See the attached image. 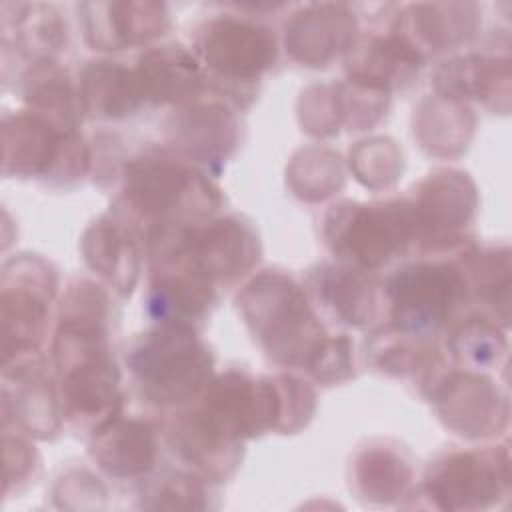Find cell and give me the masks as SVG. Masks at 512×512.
Masks as SVG:
<instances>
[{
    "label": "cell",
    "mask_w": 512,
    "mask_h": 512,
    "mask_svg": "<svg viewBox=\"0 0 512 512\" xmlns=\"http://www.w3.org/2000/svg\"><path fill=\"white\" fill-rule=\"evenodd\" d=\"M122 194L110 214L140 240L170 226L200 224L222 206L220 190L176 154H144L124 166Z\"/></svg>",
    "instance_id": "1"
},
{
    "label": "cell",
    "mask_w": 512,
    "mask_h": 512,
    "mask_svg": "<svg viewBox=\"0 0 512 512\" xmlns=\"http://www.w3.org/2000/svg\"><path fill=\"white\" fill-rule=\"evenodd\" d=\"M236 304L256 342L280 366L306 370L328 338L304 286L284 272L254 276Z\"/></svg>",
    "instance_id": "2"
},
{
    "label": "cell",
    "mask_w": 512,
    "mask_h": 512,
    "mask_svg": "<svg viewBox=\"0 0 512 512\" xmlns=\"http://www.w3.org/2000/svg\"><path fill=\"white\" fill-rule=\"evenodd\" d=\"M126 364L140 394L160 408H176L200 398L214 376L208 344L188 326H160L138 334Z\"/></svg>",
    "instance_id": "3"
},
{
    "label": "cell",
    "mask_w": 512,
    "mask_h": 512,
    "mask_svg": "<svg viewBox=\"0 0 512 512\" xmlns=\"http://www.w3.org/2000/svg\"><path fill=\"white\" fill-rule=\"evenodd\" d=\"M324 240L342 264L374 274L418 246L420 228L410 200H344L326 212Z\"/></svg>",
    "instance_id": "4"
},
{
    "label": "cell",
    "mask_w": 512,
    "mask_h": 512,
    "mask_svg": "<svg viewBox=\"0 0 512 512\" xmlns=\"http://www.w3.org/2000/svg\"><path fill=\"white\" fill-rule=\"evenodd\" d=\"M390 324L432 338L470 302L462 252L456 260H422L398 268L382 284Z\"/></svg>",
    "instance_id": "5"
},
{
    "label": "cell",
    "mask_w": 512,
    "mask_h": 512,
    "mask_svg": "<svg viewBox=\"0 0 512 512\" xmlns=\"http://www.w3.org/2000/svg\"><path fill=\"white\" fill-rule=\"evenodd\" d=\"M4 174L46 178L66 184L82 178L90 168V148L80 132H66L50 120L24 110L4 118Z\"/></svg>",
    "instance_id": "6"
},
{
    "label": "cell",
    "mask_w": 512,
    "mask_h": 512,
    "mask_svg": "<svg viewBox=\"0 0 512 512\" xmlns=\"http://www.w3.org/2000/svg\"><path fill=\"white\" fill-rule=\"evenodd\" d=\"M510 490L506 446L450 450L436 456L420 484L422 496L438 510H484Z\"/></svg>",
    "instance_id": "7"
},
{
    "label": "cell",
    "mask_w": 512,
    "mask_h": 512,
    "mask_svg": "<svg viewBox=\"0 0 512 512\" xmlns=\"http://www.w3.org/2000/svg\"><path fill=\"white\" fill-rule=\"evenodd\" d=\"M2 362L38 354L44 342L58 278L36 254L10 258L2 268Z\"/></svg>",
    "instance_id": "8"
},
{
    "label": "cell",
    "mask_w": 512,
    "mask_h": 512,
    "mask_svg": "<svg viewBox=\"0 0 512 512\" xmlns=\"http://www.w3.org/2000/svg\"><path fill=\"white\" fill-rule=\"evenodd\" d=\"M192 52L216 80L248 86L274 66L278 44L268 26L236 14H218L196 28Z\"/></svg>",
    "instance_id": "9"
},
{
    "label": "cell",
    "mask_w": 512,
    "mask_h": 512,
    "mask_svg": "<svg viewBox=\"0 0 512 512\" xmlns=\"http://www.w3.org/2000/svg\"><path fill=\"white\" fill-rule=\"evenodd\" d=\"M196 408L220 434L234 442L278 430L280 424L276 378L252 376L238 368L212 376Z\"/></svg>",
    "instance_id": "10"
},
{
    "label": "cell",
    "mask_w": 512,
    "mask_h": 512,
    "mask_svg": "<svg viewBox=\"0 0 512 512\" xmlns=\"http://www.w3.org/2000/svg\"><path fill=\"white\" fill-rule=\"evenodd\" d=\"M410 202L424 252L458 254L470 246L466 226L476 214L478 192L466 172L444 168L428 174Z\"/></svg>",
    "instance_id": "11"
},
{
    "label": "cell",
    "mask_w": 512,
    "mask_h": 512,
    "mask_svg": "<svg viewBox=\"0 0 512 512\" xmlns=\"http://www.w3.org/2000/svg\"><path fill=\"white\" fill-rule=\"evenodd\" d=\"M62 420L76 432L98 434L122 416L120 370L112 352L56 368Z\"/></svg>",
    "instance_id": "12"
},
{
    "label": "cell",
    "mask_w": 512,
    "mask_h": 512,
    "mask_svg": "<svg viewBox=\"0 0 512 512\" xmlns=\"http://www.w3.org/2000/svg\"><path fill=\"white\" fill-rule=\"evenodd\" d=\"M440 420L464 438H492L508 426V396L478 370H450L426 392Z\"/></svg>",
    "instance_id": "13"
},
{
    "label": "cell",
    "mask_w": 512,
    "mask_h": 512,
    "mask_svg": "<svg viewBox=\"0 0 512 512\" xmlns=\"http://www.w3.org/2000/svg\"><path fill=\"white\" fill-rule=\"evenodd\" d=\"M184 246L196 268L214 286L242 278L262 254L256 230L240 216H220L184 226Z\"/></svg>",
    "instance_id": "14"
},
{
    "label": "cell",
    "mask_w": 512,
    "mask_h": 512,
    "mask_svg": "<svg viewBox=\"0 0 512 512\" xmlns=\"http://www.w3.org/2000/svg\"><path fill=\"white\" fill-rule=\"evenodd\" d=\"M304 290L312 306L348 328L372 326L386 314L382 284L372 274L342 262H322L308 270Z\"/></svg>",
    "instance_id": "15"
},
{
    "label": "cell",
    "mask_w": 512,
    "mask_h": 512,
    "mask_svg": "<svg viewBox=\"0 0 512 512\" xmlns=\"http://www.w3.org/2000/svg\"><path fill=\"white\" fill-rule=\"evenodd\" d=\"M2 424L14 422L26 434L52 438L60 430L62 414L56 380L38 354L2 362Z\"/></svg>",
    "instance_id": "16"
},
{
    "label": "cell",
    "mask_w": 512,
    "mask_h": 512,
    "mask_svg": "<svg viewBox=\"0 0 512 512\" xmlns=\"http://www.w3.org/2000/svg\"><path fill=\"white\" fill-rule=\"evenodd\" d=\"M86 42L94 50H124L166 34L170 14L162 2H84L80 4Z\"/></svg>",
    "instance_id": "17"
},
{
    "label": "cell",
    "mask_w": 512,
    "mask_h": 512,
    "mask_svg": "<svg viewBox=\"0 0 512 512\" xmlns=\"http://www.w3.org/2000/svg\"><path fill=\"white\" fill-rule=\"evenodd\" d=\"M238 120L220 102L182 106L168 122V140L176 156L202 166H220L238 146Z\"/></svg>",
    "instance_id": "18"
},
{
    "label": "cell",
    "mask_w": 512,
    "mask_h": 512,
    "mask_svg": "<svg viewBox=\"0 0 512 512\" xmlns=\"http://www.w3.org/2000/svg\"><path fill=\"white\" fill-rule=\"evenodd\" d=\"M354 40L356 18L344 4L304 6L284 26L286 52L304 66H326L346 54Z\"/></svg>",
    "instance_id": "19"
},
{
    "label": "cell",
    "mask_w": 512,
    "mask_h": 512,
    "mask_svg": "<svg viewBox=\"0 0 512 512\" xmlns=\"http://www.w3.org/2000/svg\"><path fill=\"white\" fill-rule=\"evenodd\" d=\"M166 442L190 472L208 482L226 480L242 460V442L220 434L198 408L174 414L166 426Z\"/></svg>",
    "instance_id": "20"
},
{
    "label": "cell",
    "mask_w": 512,
    "mask_h": 512,
    "mask_svg": "<svg viewBox=\"0 0 512 512\" xmlns=\"http://www.w3.org/2000/svg\"><path fill=\"white\" fill-rule=\"evenodd\" d=\"M478 20L480 10L472 2L408 4L398 12L392 34L426 62L428 56L472 38Z\"/></svg>",
    "instance_id": "21"
},
{
    "label": "cell",
    "mask_w": 512,
    "mask_h": 512,
    "mask_svg": "<svg viewBox=\"0 0 512 512\" xmlns=\"http://www.w3.org/2000/svg\"><path fill=\"white\" fill-rule=\"evenodd\" d=\"M144 104L188 106L206 88V72L194 52L176 46H156L140 54L134 68Z\"/></svg>",
    "instance_id": "22"
},
{
    "label": "cell",
    "mask_w": 512,
    "mask_h": 512,
    "mask_svg": "<svg viewBox=\"0 0 512 512\" xmlns=\"http://www.w3.org/2000/svg\"><path fill=\"white\" fill-rule=\"evenodd\" d=\"M436 96L462 102L478 100L486 106L508 112L510 100V58L466 54L440 64L432 78Z\"/></svg>",
    "instance_id": "23"
},
{
    "label": "cell",
    "mask_w": 512,
    "mask_h": 512,
    "mask_svg": "<svg viewBox=\"0 0 512 512\" xmlns=\"http://www.w3.org/2000/svg\"><path fill=\"white\" fill-rule=\"evenodd\" d=\"M82 254L92 272L120 296L132 294L140 276V236L114 214L92 222L82 236Z\"/></svg>",
    "instance_id": "24"
},
{
    "label": "cell",
    "mask_w": 512,
    "mask_h": 512,
    "mask_svg": "<svg viewBox=\"0 0 512 512\" xmlns=\"http://www.w3.org/2000/svg\"><path fill=\"white\" fill-rule=\"evenodd\" d=\"M426 62L392 32L356 36L346 52L348 80L390 94L410 84Z\"/></svg>",
    "instance_id": "25"
},
{
    "label": "cell",
    "mask_w": 512,
    "mask_h": 512,
    "mask_svg": "<svg viewBox=\"0 0 512 512\" xmlns=\"http://www.w3.org/2000/svg\"><path fill=\"white\" fill-rule=\"evenodd\" d=\"M366 358L372 368L388 376H416L422 392H428L444 372L442 356L432 338L404 332L390 322L370 334Z\"/></svg>",
    "instance_id": "26"
},
{
    "label": "cell",
    "mask_w": 512,
    "mask_h": 512,
    "mask_svg": "<svg viewBox=\"0 0 512 512\" xmlns=\"http://www.w3.org/2000/svg\"><path fill=\"white\" fill-rule=\"evenodd\" d=\"M90 456L108 476H146L158 458L156 430L146 420L120 416L90 436Z\"/></svg>",
    "instance_id": "27"
},
{
    "label": "cell",
    "mask_w": 512,
    "mask_h": 512,
    "mask_svg": "<svg viewBox=\"0 0 512 512\" xmlns=\"http://www.w3.org/2000/svg\"><path fill=\"white\" fill-rule=\"evenodd\" d=\"M76 86L82 110L92 118H126L144 104L134 68L112 60L86 62L78 74Z\"/></svg>",
    "instance_id": "28"
},
{
    "label": "cell",
    "mask_w": 512,
    "mask_h": 512,
    "mask_svg": "<svg viewBox=\"0 0 512 512\" xmlns=\"http://www.w3.org/2000/svg\"><path fill=\"white\" fill-rule=\"evenodd\" d=\"M462 264L468 276L470 300L478 302L476 312L506 328L510 320L512 286V262L508 244L486 248L470 244L462 252Z\"/></svg>",
    "instance_id": "29"
},
{
    "label": "cell",
    "mask_w": 512,
    "mask_h": 512,
    "mask_svg": "<svg viewBox=\"0 0 512 512\" xmlns=\"http://www.w3.org/2000/svg\"><path fill=\"white\" fill-rule=\"evenodd\" d=\"M414 478L406 452L386 442H370L352 460V484L356 492L376 504H390L408 494Z\"/></svg>",
    "instance_id": "30"
},
{
    "label": "cell",
    "mask_w": 512,
    "mask_h": 512,
    "mask_svg": "<svg viewBox=\"0 0 512 512\" xmlns=\"http://www.w3.org/2000/svg\"><path fill=\"white\" fill-rule=\"evenodd\" d=\"M24 100L28 110L50 120L66 132H76L82 122V102L78 86L54 60L38 62L24 74Z\"/></svg>",
    "instance_id": "31"
},
{
    "label": "cell",
    "mask_w": 512,
    "mask_h": 512,
    "mask_svg": "<svg viewBox=\"0 0 512 512\" xmlns=\"http://www.w3.org/2000/svg\"><path fill=\"white\" fill-rule=\"evenodd\" d=\"M414 112V136L426 152L456 156L468 148L476 120L466 104L434 96Z\"/></svg>",
    "instance_id": "32"
},
{
    "label": "cell",
    "mask_w": 512,
    "mask_h": 512,
    "mask_svg": "<svg viewBox=\"0 0 512 512\" xmlns=\"http://www.w3.org/2000/svg\"><path fill=\"white\" fill-rule=\"evenodd\" d=\"M448 352L462 370L498 366L508 352V338L500 324L480 312L458 318L448 332Z\"/></svg>",
    "instance_id": "33"
},
{
    "label": "cell",
    "mask_w": 512,
    "mask_h": 512,
    "mask_svg": "<svg viewBox=\"0 0 512 512\" xmlns=\"http://www.w3.org/2000/svg\"><path fill=\"white\" fill-rule=\"evenodd\" d=\"M16 18L4 16V30H14L18 52L32 64L54 60L66 42V24L50 4H16Z\"/></svg>",
    "instance_id": "34"
},
{
    "label": "cell",
    "mask_w": 512,
    "mask_h": 512,
    "mask_svg": "<svg viewBox=\"0 0 512 512\" xmlns=\"http://www.w3.org/2000/svg\"><path fill=\"white\" fill-rule=\"evenodd\" d=\"M288 172L290 186L304 200H324L344 184V172L338 154L328 148H306L292 158Z\"/></svg>",
    "instance_id": "35"
},
{
    "label": "cell",
    "mask_w": 512,
    "mask_h": 512,
    "mask_svg": "<svg viewBox=\"0 0 512 512\" xmlns=\"http://www.w3.org/2000/svg\"><path fill=\"white\" fill-rule=\"evenodd\" d=\"M350 170L368 188L392 186L402 174V152L388 138H370L350 150Z\"/></svg>",
    "instance_id": "36"
},
{
    "label": "cell",
    "mask_w": 512,
    "mask_h": 512,
    "mask_svg": "<svg viewBox=\"0 0 512 512\" xmlns=\"http://www.w3.org/2000/svg\"><path fill=\"white\" fill-rule=\"evenodd\" d=\"M206 482L194 472H164L150 480L140 496V506L144 508H184L196 510L206 508Z\"/></svg>",
    "instance_id": "37"
},
{
    "label": "cell",
    "mask_w": 512,
    "mask_h": 512,
    "mask_svg": "<svg viewBox=\"0 0 512 512\" xmlns=\"http://www.w3.org/2000/svg\"><path fill=\"white\" fill-rule=\"evenodd\" d=\"M300 124L316 136H332L344 126L338 84L312 86L302 94Z\"/></svg>",
    "instance_id": "38"
},
{
    "label": "cell",
    "mask_w": 512,
    "mask_h": 512,
    "mask_svg": "<svg viewBox=\"0 0 512 512\" xmlns=\"http://www.w3.org/2000/svg\"><path fill=\"white\" fill-rule=\"evenodd\" d=\"M280 392V434H294L302 430L316 408V394L312 386L292 374L274 376Z\"/></svg>",
    "instance_id": "39"
},
{
    "label": "cell",
    "mask_w": 512,
    "mask_h": 512,
    "mask_svg": "<svg viewBox=\"0 0 512 512\" xmlns=\"http://www.w3.org/2000/svg\"><path fill=\"white\" fill-rule=\"evenodd\" d=\"M306 372L322 386L342 384L354 376V348L348 336H330L306 368Z\"/></svg>",
    "instance_id": "40"
},
{
    "label": "cell",
    "mask_w": 512,
    "mask_h": 512,
    "mask_svg": "<svg viewBox=\"0 0 512 512\" xmlns=\"http://www.w3.org/2000/svg\"><path fill=\"white\" fill-rule=\"evenodd\" d=\"M4 458H6V490L12 482H24L36 466V450L20 436L4 434Z\"/></svg>",
    "instance_id": "41"
}]
</instances>
